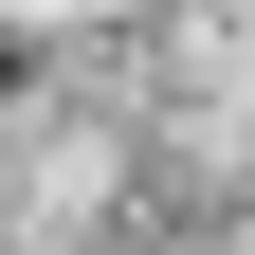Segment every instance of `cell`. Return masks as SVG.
<instances>
[{"instance_id":"obj_1","label":"cell","mask_w":255,"mask_h":255,"mask_svg":"<svg viewBox=\"0 0 255 255\" xmlns=\"http://www.w3.org/2000/svg\"><path fill=\"white\" fill-rule=\"evenodd\" d=\"M91 18H146V0H0V37H91Z\"/></svg>"}]
</instances>
